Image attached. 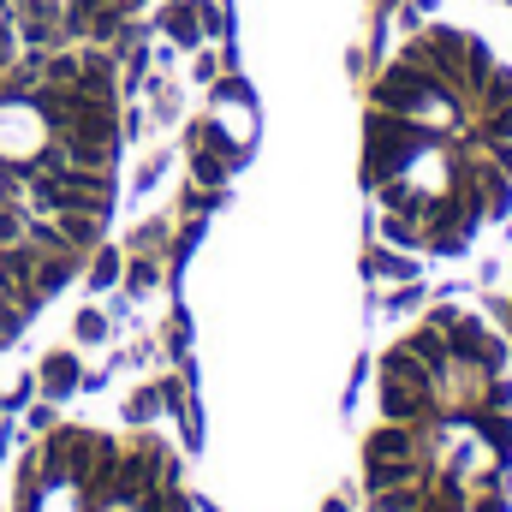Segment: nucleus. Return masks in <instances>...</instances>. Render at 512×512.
Listing matches in <instances>:
<instances>
[{"instance_id":"obj_6","label":"nucleus","mask_w":512,"mask_h":512,"mask_svg":"<svg viewBox=\"0 0 512 512\" xmlns=\"http://www.w3.org/2000/svg\"><path fill=\"white\" fill-rule=\"evenodd\" d=\"M501 322L512 334V251H507V268H501Z\"/></svg>"},{"instance_id":"obj_7","label":"nucleus","mask_w":512,"mask_h":512,"mask_svg":"<svg viewBox=\"0 0 512 512\" xmlns=\"http://www.w3.org/2000/svg\"><path fill=\"white\" fill-rule=\"evenodd\" d=\"M489 18H501V24H512V0H477Z\"/></svg>"},{"instance_id":"obj_2","label":"nucleus","mask_w":512,"mask_h":512,"mask_svg":"<svg viewBox=\"0 0 512 512\" xmlns=\"http://www.w3.org/2000/svg\"><path fill=\"white\" fill-rule=\"evenodd\" d=\"M358 512H512V334L441 298L376 346L358 435Z\"/></svg>"},{"instance_id":"obj_4","label":"nucleus","mask_w":512,"mask_h":512,"mask_svg":"<svg viewBox=\"0 0 512 512\" xmlns=\"http://www.w3.org/2000/svg\"><path fill=\"white\" fill-rule=\"evenodd\" d=\"M143 0H12L18 42L24 48H60V42H120L131 12Z\"/></svg>"},{"instance_id":"obj_3","label":"nucleus","mask_w":512,"mask_h":512,"mask_svg":"<svg viewBox=\"0 0 512 512\" xmlns=\"http://www.w3.org/2000/svg\"><path fill=\"white\" fill-rule=\"evenodd\" d=\"M36 435L18 459L12 512H197L185 453L149 429L143 405L126 429L48 423Z\"/></svg>"},{"instance_id":"obj_1","label":"nucleus","mask_w":512,"mask_h":512,"mask_svg":"<svg viewBox=\"0 0 512 512\" xmlns=\"http://www.w3.org/2000/svg\"><path fill=\"white\" fill-rule=\"evenodd\" d=\"M358 197L393 256L447 268L512 227V24L429 12L376 60L358 108Z\"/></svg>"},{"instance_id":"obj_5","label":"nucleus","mask_w":512,"mask_h":512,"mask_svg":"<svg viewBox=\"0 0 512 512\" xmlns=\"http://www.w3.org/2000/svg\"><path fill=\"white\" fill-rule=\"evenodd\" d=\"M72 382H78V370H72V358H48V393L60 399V393H72Z\"/></svg>"}]
</instances>
